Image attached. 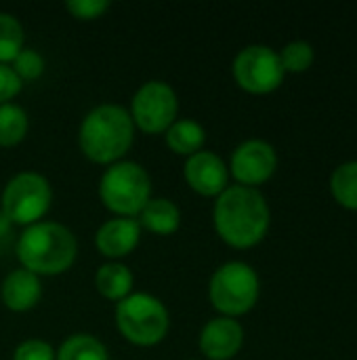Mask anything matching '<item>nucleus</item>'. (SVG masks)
Wrapping results in <instances>:
<instances>
[{"label": "nucleus", "instance_id": "1", "mask_svg": "<svg viewBox=\"0 0 357 360\" xmlns=\"http://www.w3.org/2000/svg\"><path fill=\"white\" fill-rule=\"evenodd\" d=\"M213 224L225 245L250 249L265 238L271 224V211L257 188L227 186L215 200Z\"/></svg>", "mask_w": 357, "mask_h": 360}, {"label": "nucleus", "instance_id": "2", "mask_svg": "<svg viewBox=\"0 0 357 360\" xmlns=\"http://www.w3.org/2000/svg\"><path fill=\"white\" fill-rule=\"evenodd\" d=\"M135 141V124L126 108L101 103L80 122L78 143L82 154L97 165L120 162Z\"/></svg>", "mask_w": 357, "mask_h": 360}, {"label": "nucleus", "instance_id": "3", "mask_svg": "<svg viewBox=\"0 0 357 360\" xmlns=\"http://www.w3.org/2000/svg\"><path fill=\"white\" fill-rule=\"evenodd\" d=\"M78 255L74 232L59 221H38L27 226L17 240L21 268L36 276H57L72 268Z\"/></svg>", "mask_w": 357, "mask_h": 360}, {"label": "nucleus", "instance_id": "4", "mask_svg": "<svg viewBox=\"0 0 357 360\" xmlns=\"http://www.w3.org/2000/svg\"><path fill=\"white\" fill-rule=\"evenodd\" d=\"M99 198L116 217H137L151 198V177L139 162H114L99 179Z\"/></svg>", "mask_w": 357, "mask_h": 360}, {"label": "nucleus", "instance_id": "5", "mask_svg": "<svg viewBox=\"0 0 357 360\" xmlns=\"http://www.w3.org/2000/svg\"><path fill=\"white\" fill-rule=\"evenodd\" d=\"M114 316L120 335L141 348L158 346L170 329L166 306L151 293H130L116 304Z\"/></svg>", "mask_w": 357, "mask_h": 360}, {"label": "nucleus", "instance_id": "6", "mask_svg": "<svg viewBox=\"0 0 357 360\" xmlns=\"http://www.w3.org/2000/svg\"><path fill=\"white\" fill-rule=\"evenodd\" d=\"M261 293L259 274L246 262H227L215 270L208 283L213 308L227 319H238L250 312Z\"/></svg>", "mask_w": 357, "mask_h": 360}, {"label": "nucleus", "instance_id": "7", "mask_svg": "<svg viewBox=\"0 0 357 360\" xmlns=\"http://www.w3.org/2000/svg\"><path fill=\"white\" fill-rule=\"evenodd\" d=\"M53 202V188L48 179L36 171H21L13 175L2 194L0 211L15 226H32L42 221Z\"/></svg>", "mask_w": 357, "mask_h": 360}, {"label": "nucleus", "instance_id": "8", "mask_svg": "<svg viewBox=\"0 0 357 360\" xmlns=\"http://www.w3.org/2000/svg\"><path fill=\"white\" fill-rule=\"evenodd\" d=\"M177 112H179L177 93L164 80L143 82L133 95L130 110H128L133 124L147 135L166 133L168 127L177 120Z\"/></svg>", "mask_w": 357, "mask_h": 360}, {"label": "nucleus", "instance_id": "9", "mask_svg": "<svg viewBox=\"0 0 357 360\" xmlns=\"http://www.w3.org/2000/svg\"><path fill=\"white\" fill-rule=\"evenodd\" d=\"M234 80L240 89L252 95H267L280 89L284 82V68L280 63L278 51L267 44L244 46L231 63Z\"/></svg>", "mask_w": 357, "mask_h": 360}, {"label": "nucleus", "instance_id": "10", "mask_svg": "<svg viewBox=\"0 0 357 360\" xmlns=\"http://www.w3.org/2000/svg\"><path fill=\"white\" fill-rule=\"evenodd\" d=\"M227 169L238 186L257 188L269 181L278 169L276 148L263 139H246L231 152Z\"/></svg>", "mask_w": 357, "mask_h": 360}, {"label": "nucleus", "instance_id": "11", "mask_svg": "<svg viewBox=\"0 0 357 360\" xmlns=\"http://www.w3.org/2000/svg\"><path fill=\"white\" fill-rule=\"evenodd\" d=\"M183 177L194 192L217 198L223 190H227L229 169L219 154L210 150H200L194 156L185 158Z\"/></svg>", "mask_w": 357, "mask_h": 360}, {"label": "nucleus", "instance_id": "12", "mask_svg": "<svg viewBox=\"0 0 357 360\" xmlns=\"http://www.w3.org/2000/svg\"><path fill=\"white\" fill-rule=\"evenodd\" d=\"M244 344V329L236 319H210L200 331V352L208 360H231Z\"/></svg>", "mask_w": 357, "mask_h": 360}, {"label": "nucleus", "instance_id": "13", "mask_svg": "<svg viewBox=\"0 0 357 360\" xmlns=\"http://www.w3.org/2000/svg\"><path fill=\"white\" fill-rule=\"evenodd\" d=\"M141 240V226L137 217H114L103 221L95 232V247L97 251L118 262L120 257L130 255Z\"/></svg>", "mask_w": 357, "mask_h": 360}, {"label": "nucleus", "instance_id": "14", "mask_svg": "<svg viewBox=\"0 0 357 360\" xmlns=\"http://www.w3.org/2000/svg\"><path fill=\"white\" fill-rule=\"evenodd\" d=\"M42 297L40 276L32 274L25 268L8 272L0 285V300L13 312H27L38 306Z\"/></svg>", "mask_w": 357, "mask_h": 360}, {"label": "nucleus", "instance_id": "15", "mask_svg": "<svg viewBox=\"0 0 357 360\" xmlns=\"http://www.w3.org/2000/svg\"><path fill=\"white\" fill-rule=\"evenodd\" d=\"M141 230L154 232L158 236H170L181 226V211L170 198H149V202L137 215Z\"/></svg>", "mask_w": 357, "mask_h": 360}, {"label": "nucleus", "instance_id": "16", "mask_svg": "<svg viewBox=\"0 0 357 360\" xmlns=\"http://www.w3.org/2000/svg\"><path fill=\"white\" fill-rule=\"evenodd\" d=\"M164 139H166V146L170 148V152L189 158L196 152L204 150L206 129L194 118H177L164 133Z\"/></svg>", "mask_w": 357, "mask_h": 360}, {"label": "nucleus", "instance_id": "17", "mask_svg": "<svg viewBox=\"0 0 357 360\" xmlns=\"http://www.w3.org/2000/svg\"><path fill=\"white\" fill-rule=\"evenodd\" d=\"M133 285H135V276L130 272L128 266L120 264V262H109L103 264L97 274H95V287L97 291L109 300V302H122L124 297H128L133 293Z\"/></svg>", "mask_w": 357, "mask_h": 360}, {"label": "nucleus", "instance_id": "18", "mask_svg": "<svg viewBox=\"0 0 357 360\" xmlns=\"http://www.w3.org/2000/svg\"><path fill=\"white\" fill-rule=\"evenodd\" d=\"M55 360H109L107 348L90 333H74L57 348Z\"/></svg>", "mask_w": 357, "mask_h": 360}, {"label": "nucleus", "instance_id": "19", "mask_svg": "<svg viewBox=\"0 0 357 360\" xmlns=\"http://www.w3.org/2000/svg\"><path fill=\"white\" fill-rule=\"evenodd\" d=\"M29 120L27 112L17 103H2L0 105V146L13 148L21 143L27 135Z\"/></svg>", "mask_w": 357, "mask_h": 360}, {"label": "nucleus", "instance_id": "20", "mask_svg": "<svg viewBox=\"0 0 357 360\" xmlns=\"http://www.w3.org/2000/svg\"><path fill=\"white\" fill-rule=\"evenodd\" d=\"M330 192L341 207L357 211V160L343 162L335 169L330 177Z\"/></svg>", "mask_w": 357, "mask_h": 360}, {"label": "nucleus", "instance_id": "21", "mask_svg": "<svg viewBox=\"0 0 357 360\" xmlns=\"http://www.w3.org/2000/svg\"><path fill=\"white\" fill-rule=\"evenodd\" d=\"M21 49H23L21 21L11 13L0 11V63L11 65L13 59L21 53Z\"/></svg>", "mask_w": 357, "mask_h": 360}, {"label": "nucleus", "instance_id": "22", "mask_svg": "<svg viewBox=\"0 0 357 360\" xmlns=\"http://www.w3.org/2000/svg\"><path fill=\"white\" fill-rule=\"evenodd\" d=\"M278 55H280V63L286 74H303L311 68V63L316 59L314 46L305 40L288 42Z\"/></svg>", "mask_w": 357, "mask_h": 360}, {"label": "nucleus", "instance_id": "23", "mask_svg": "<svg viewBox=\"0 0 357 360\" xmlns=\"http://www.w3.org/2000/svg\"><path fill=\"white\" fill-rule=\"evenodd\" d=\"M11 68H13L15 74L21 78V82H23V80H36V78L42 76L44 68H46V61H44V57H42L40 51H36V49H25V46H23L21 53L13 59Z\"/></svg>", "mask_w": 357, "mask_h": 360}, {"label": "nucleus", "instance_id": "24", "mask_svg": "<svg viewBox=\"0 0 357 360\" xmlns=\"http://www.w3.org/2000/svg\"><path fill=\"white\" fill-rule=\"evenodd\" d=\"M112 2L109 0H67L65 11L80 21H93L103 17L109 11Z\"/></svg>", "mask_w": 357, "mask_h": 360}, {"label": "nucleus", "instance_id": "25", "mask_svg": "<svg viewBox=\"0 0 357 360\" xmlns=\"http://www.w3.org/2000/svg\"><path fill=\"white\" fill-rule=\"evenodd\" d=\"M55 354H57V350L48 342L32 338V340L21 342L15 348L13 360H55Z\"/></svg>", "mask_w": 357, "mask_h": 360}, {"label": "nucleus", "instance_id": "26", "mask_svg": "<svg viewBox=\"0 0 357 360\" xmlns=\"http://www.w3.org/2000/svg\"><path fill=\"white\" fill-rule=\"evenodd\" d=\"M21 78L15 74V70L6 63H0V105L2 103H11V99H15L21 93Z\"/></svg>", "mask_w": 357, "mask_h": 360}, {"label": "nucleus", "instance_id": "27", "mask_svg": "<svg viewBox=\"0 0 357 360\" xmlns=\"http://www.w3.org/2000/svg\"><path fill=\"white\" fill-rule=\"evenodd\" d=\"M11 228H13V224H11V221L6 219V215L0 211V238H2V236H6V234L11 232Z\"/></svg>", "mask_w": 357, "mask_h": 360}]
</instances>
